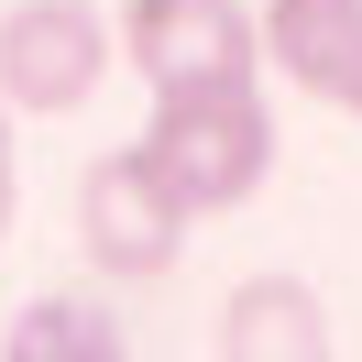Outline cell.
Instances as JSON below:
<instances>
[{
  "label": "cell",
  "instance_id": "6da1fadb",
  "mask_svg": "<svg viewBox=\"0 0 362 362\" xmlns=\"http://www.w3.org/2000/svg\"><path fill=\"white\" fill-rule=\"evenodd\" d=\"M132 154L154 165V187L187 220H230L252 187L274 176V110L252 77H209V88H154Z\"/></svg>",
  "mask_w": 362,
  "mask_h": 362
},
{
  "label": "cell",
  "instance_id": "7a4b0ae2",
  "mask_svg": "<svg viewBox=\"0 0 362 362\" xmlns=\"http://www.w3.org/2000/svg\"><path fill=\"white\" fill-rule=\"evenodd\" d=\"M121 77V33L99 0H11L0 11V110L66 121Z\"/></svg>",
  "mask_w": 362,
  "mask_h": 362
},
{
  "label": "cell",
  "instance_id": "3957f363",
  "mask_svg": "<svg viewBox=\"0 0 362 362\" xmlns=\"http://www.w3.org/2000/svg\"><path fill=\"white\" fill-rule=\"evenodd\" d=\"M187 230L198 220L154 187V165H143L132 143L77 176V252H88L99 286H165V274L187 264Z\"/></svg>",
  "mask_w": 362,
  "mask_h": 362
},
{
  "label": "cell",
  "instance_id": "277c9868",
  "mask_svg": "<svg viewBox=\"0 0 362 362\" xmlns=\"http://www.w3.org/2000/svg\"><path fill=\"white\" fill-rule=\"evenodd\" d=\"M110 33H121V66H132L143 88L264 77V23H252V0H121Z\"/></svg>",
  "mask_w": 362,
  "mask_h": 362
},
{
  "label": "cell",
  "instance_id": "5b68a950",
  "mask_svg": "<svg viewBox=\"0 0 362 362\" xmlns=\"http://www.w3.org/2000/svg\"><path fill=\"white\" fill-rule=\"evenodd\" d=\"M252 23H264V66L296 99L362 121V0H264Z\"/></svg>",
  "mask_w": 362,
  "mask_h": 362
},
{
  "label": "cell",
  "instance_id": "8992f818",
  "mask_svg": "<svg viewBox=\"0 0 362 362\" xmlns=\"http://www.w3.org/2000/svg\"><path fill=\"white\" fill-rule=\"evenodd\" d=\"M220 340L230 362H329L340 329H329V296L308 286V274H242V286L220 296Z\"/></svg>",
  "mask_w": 362,
  "mask_h": 362
},
{
  "label": "cell",
  "instance_id": "52a82bcc",
  "mask_svg": "<svg viewBox=\"0 0 362 362\" xmlns=\"http://www.w3.org/2000/svg\"><path fill=\"white\" fill-rule=\"evenodd\" d=\"M0 351L11 362H121V318L99 308V296H33L11 329H0Z\"/></svg>",
  "mask_w": 362,
  "mask_h": 362
},
{
  "label": "cell",
  "instance_id": "ba28073f",
  "mask_svg": "<svg viewBox=\"0 0 362 362\" xmlns=\"http://www.w3.org/2000/svg\"><path fill=\"white\" fill-rule=\"evenodd\" d=\"M11 198H23V165H11V110H0V220H11Z\"/></svg>",
  "mask_w": 362,
  "mask_h": 362
}]
</instances>
